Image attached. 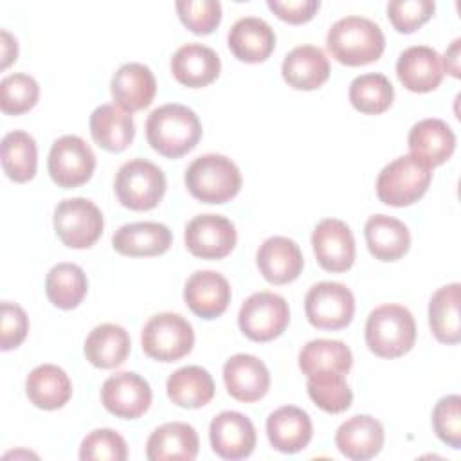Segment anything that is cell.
Instances as JSON below:
<instances>
[{"label":"cell","mask_w":461,"mask_h":461,"mask_svg":"<svg viewBox=\"0 0 461 461\" xmlns=\"http://www.w3.org/2000/svg\"><path fill=\"white\" fill-rule=\"evenodd\" d=\"M175 7L180 22L194 34H211L221 22L218 0H178Z\"/></svg>","instance_id":"obj_42"},{"label":"cell","mask_w":461,"mask_h":461,"mask_svg":"<svg viewBox=\"0 0 461 461\" xmlns=\"http://www.w3.org/2000/svg\"><path fill=\"white\" fill-rule=\"evenodd\" d=\"M16 56H18L16 40L7 31H2V68H7L9 63L16 59Z\"/></svg>","instance_id":"obj_48"},{"label":"cell","mask_w":461,"mask_h":461,"mask_svg":"<svg viewBox=\"0 0 461 461\" xmlns=\"http://www.w3.org/2000/svg\"><path fill=\"white\" fill-rule=\"evenodd\" d=\"M236 227L221 214H198L187 225L184 241L187 250L202 259H221L236 247Z\"/></svg>","instance_id":"obj_12"},{"label":"cell","mask_w":461,"mask_h":461,"mask_svg":"<svg viewBox=\"0 0 461 461\" xmlns=\"http://www.w3.org/2000/svg\"><path fill=\"white\" fill-rule=\"evenodd\" d=\"M459 45H461V40L456 38L441 59L443 68L454 77H459Z\"/></svg>","instance_id":"obj_47"},{"label":"cell","mask_w":461,"mask_h":461,"mask_svg":"<svg viewBox=\"0 0 461 461\" xmlns=\"http://www.w3.org/2000/svg\"><path fill=\"white\" fill-rule=\"evenodd\" d=\"M353 366V353L342 340L313 339L299 351V367L303 375L312 376L321 371L346 375Z\"/></svg>","instance_id":"obj_34"},{"label":"cell","mask_w":461,"mask_h":461,"mask_svg":"<svg viewBox=\"0 0 461 461\" xmlns=\"http://www.w3.org/2000/svg\"><path fill=\"white\" fill-rule=\"evenodd\" d=\"M268 9L283 22L299 25L310 22L321 7L319 0H268Z\"/></svg>","instance_id":"obj_46"},{"label":"cell","mask_w":461,"mask_h":461,"mask_svg":"<svg viewBox=\"0 0 461 461\" xmlns=\"http://www.w3.org/2000/svg\"><path fill=\"white\" fill-rule=\"evenodd\" d=\"M184 301L194 315L216 319L230 303V285L216 270H196L185 281Z\"/></svg>","instance_id":"obj_18"},{"label":"cell","mask_w":461,"mask_h":461,"mask_svg":"<svg viewBox=\"0 0 461 461\" xmlns=\"http://www.w3.org/2000/svg\"><path fill=\"white\" fill-rule=\"evenodd\" d=\"M443 63L436 49L414 45L405 49L396 61V76L400 83L418 94L432 92L443 79Z\"/></svg>","instance_id":"obj_21"},{"label":"cell","mask_w":461,"mask_h":461,"mask_svg":"<svg viewBox=\"0 0 461 461\" xmlns=\"http://www.w3.org/2000/svg\"><path fill=\"white\" fill-rule=\"evenodd\" d=\"M384 425L369 416L357 414L340 423L335 432V445L342 456L353 461H366L375 457L384 447Z\"/></svg>","instance_id":"obj_22"},{"label":"cell","mask_w":461,"mask_h":461,"mask_svg":"<svg viewBox=\"0 0 461 461\" xmlns=\"http://www.w3.org/2000/svg\"><path fill=\"white\" fill-rule=\"evenodd\" d=\"M308 322L319 330H342L355 315V297L351 290L335 281L315 283L304 297Z\"/></svg>","instance_id":"obj_10"},{"label":"cell","mask_w":461,"mask_h":461,"mask_svg":"<svg viewBox=\"0 0 461 461\" xmlns=\"http://www.w3.org/2000/svg\"><path fill=\"white\" fill-rule=\"evenodd\" d=\"M223 382L234 400L252 403L268 393L270 373L258 357L238 353L223 364Z\"/></svg>","instance_id":"obj_16"},{"label":"cell","mask_w":461,"mask_h":461,"mask_svg":"<svg viewBox=\"0 0 461 461\" xmlns=\"http://www.w3.org/2000/svg\"><path fill=\"white\" fill-rule=\"evenodd\" d=\"M90 133L97 146L119 153L133 142L135 122L117 104H101L90 115Z\"/></svg>","instance_id":"obj_31"},{"label":"cell","mask_w":461,"mask_h":461,"mask_svg":"<svg viewBox=\"0 0 461 461\" xmlns=\"http://www.w3.org/2000/svg\"><path fill=\"white\" fill-rule=\"evenodd\" d=\"M128 457V445L124 438L112 429L92 430L79 447V459L83 461H124Z\"/></svg>","instance_id":"obj_41"},{"label":"cell","mask_w":461,"mask_h":461,"mask_svg":"<svg viewBox=\"0 0 461 461\" xmlns=\"http://www.w3.org/2000/svg\"><path fill=\"white\" fill-rule=\"evenodd\" d=\"M312 247L317 263L328 272H346L355 263V238L342 220H321L312 232Z\"/></svg>","instance_id":"obj_14"},{"label":"cell","mask_w":461,"mask_h":461,"mask_svg":"<svg viewBox=\"0 0 461 461\" xmlns=\"http://www.w3.org/2000/svg\"><path fill=\"white\" fill-rule=\"evenodd\" d=\"M40 86L29 74H9L0 81V108L7 115H22L34 108Z\"/></svg>","instance_id":"obj_40"},{"label":"cell","mask_w":461,"mask_h":461,"mask_svg":"<svg viewBox=\"0 0 461 461\" xmlns=\"http://www.w3.org/2000/svg\"><path fill=\"white\" fill-rule=\"evenodd\" d=\"M256 429L252 421L238 411L216 414L209 425V441L212 452L229 461L245 459L256 447Z\"/></svg>","instance_id":"obj_15"},{"label":"cell","mask_w":461,"mask_h":461,"mask_svg":"<svg viewBox=\"0 0 461 461\" xmlns=\"http://www.w3.org/2000/svg\"><path fill=\"white\" fill-rule=\"evenodd\" d=\"M306 391L312 402L324 412L339 414L349 409L353 393L342 373L321 371L308 376Z\"/></svg>","instance_id":"obj_39"},{"label":"cell","mask_w":461,"mask_h":461,"mask_svg":"<svg viewBox=\"0 0 461 461\" xmlns=\"http://www.w3.org/2000/svg\"><path fill=\"white\" fill-rule=\"evenodd\" d=\"M371 256L378 261H396L409 252L411 232L403 221L387 214H375L364 225Z\"/></svg>","instance_id":"obj_29"},{"label":"cell","mask_w":461,"mask_h":461,"mask_svg":"<svg viewBox=\"0 0 461 461\" xmlns=\"http://www.w3.org/2000/svg\"><path fill=\"white\" fill-rule=\"evenodd\" d=\"M47 169L54 184L63 189H72L86 184L95 169V155L92 148L77 135H63L54 140Z\"/></svg>","instance_id":"obj_11"},{"label":"cell","mask_w":461,"mask_h":461,"mask_svg":"<svg viewBox=\"0 0 461 461\" xmlns=\"http://www.w3.org/2000/svg\"><path fill=\"white\" fill-rule=\"evenodd\" d=\"M227 45L240 61L261 63L276 49V32L263 18L245 16L230 27Z\"/></svg>","instance_id":"obj_26"},{"label":"cell","mask_w":461,"mask_h":461,"mask_svg":"<svg viewBox=\"0 0 461 461\" xmlns=\"http://www.w3.org/2000/svg\"><path fill=\"white\" fill-rule=\"evenodd\" d=\"M416 322L402 304L376 306L366 321V344L380 358H398L412 349Z\"/></svg>","instance_id":"obj_3"},{"label":"cell","mask_w":461,"mask_h":461,"mask_svg":"<svg viewBox=\"0 0 461 461\" xmlns=\"http://www.w3.org/2000/svg\"><path fill=\"white\" fill-rule=\"evenodd\" d=\"M202 137L198 115L178 103L155 108L146 119L148 144L167 158H180L196 148Z\"/></svg>","instance_id":"obj_1"},{"label":"cell","mask_w":461,"mask_h":461,"mask_svg":"<svg viewBox=\"0 0 461 461\" xmlns=\"http://www.w3.org/2000/svg\"><path fill=\"white\" fill-rule=\"evenodd\" d=\"M86 292L88 279L83 268L74 263L54 265L45 277V294L59 310H72L79 306Z\"/></svg>","instance_id":"obj_37"},{"label":"cell","mask_w":461,"mask_h":461,"mask_svg":"<svg viewBox=\"0 0 461 461\" xmlns=\"http://www.w3.org/2000/svg\"><path fill=\"white\" fill-rule=\"evenodd\" d=\"M4 173L18 184L29 182L36 175L38 148L32 135L23 130H13L2 139Z\"/></svg>","instance_id":"obj_36"},{"label":"cell","mask_w":461,"mask_h":461,"mask_svg":"<svg viewBox=\"0 0 461 461\" xmlns=\"http://www.w3.org/2000/svg\"><path fill=\"white\" fill-rule=\"evenodd\" d=\"M281 74L295 90H315L328 81L330 61L321 47L299 45L285 56Z\"/></svg>","instance_id":"obj_28"},{"label":"cell","mask_w":461,"mask_h":461,"mask_svg":"<svg viewBox=\"0 0 461 461\" xmlns=\"http://www.w3.org/2000/svg\"><path fill=\"white\" fill-rule=\"evenodd\" d=\"M394 99L391 81L378 72L357 76L349 85V103L355 110L367 115H378L389 110Z\"/></svg>","instance_id":"obj_38"},{"label":"cell","mask_w":461,"mask_h":461,"mask_svg":"<svg viewBox=\"0 0 461 461\" xmlns=\"http://www.w3.org/2000/svg\"><path fill=\"white\" fill-rule=\"evenodd\" d=\"M142 351L158 362H175L189 355L194 346V331L180 313L164 312L149 317L140 335Z\"/></svg>","instance_id":"obj_7"},{"label":"cell","mask_w":461,"mask_h":461,"mask_svg":"<svg viewBox=\"0 0 461 461\" xmlns=\"http://www.w3.org/2000/svg\"><path fill=\"white\" fill-rule=\"evenodd\" d=\"M432 427L436 436L452 448H461V398L448 394L438 400L432 411Z\"/></svg>","instance_id":"obj_43"},{"label":"cell","mask_w":461,"mask_h":461,"mask_svg":"<svg viewBox=\"0 0 461 461\" xmlns=\"http://www.w3.org/2000/svg\"><path fill=\"white\" fill-rule=\"evenodd\" d=\"M198 434L182 421H169L157 427L146 443L149 461H193L198 456Z\"/></svg>","instance_id":"obj_27"},{"label":"cell","mask_w":461,"mask_h":461,"mask_svg":"<svg viewBox=\"0 0 461 461\" xmlns=\"http://www.w3.org/2000/svg\"><path fill=\"white\" fill-rule=\"evenodd\" d=\"M110 92L113 103L131 113L151 104L157 94V81L149 67L131 61L117 68L110 83Z\"/></svg>","instance_id":"obj_20"},{"label":"cell","mask_w":461,"mask_h":461,"mask_svg":"<svg viewBox=\"0 0 461 461\" xmlns=\"http://www.w3.org/2000/svg\"><path fill=\"white\" fill-rule=\"evenodd\" d=\"M184 182L193 198L203 203H225L240 193L241 173L229 157L207 153L189 164Z\"/></svg>","instance_id":"obj_4"},{"label":"cell","mask_w":461,"mask_h":461,"mask_svg":"<svg viewBox=\"0 0 461 461\" xmlns=\"http://www.w3.org/2000/svg\"><path fill=\"white\" fill-rule=\"evenodd\" d=\"M171 230L158 221H135L126 223L112 236L113 249L130 258L160 256L171 247Z\"/></svg>","instance_id":"obj_25"},{"label":"cell","mask_w":461,"mask_h":461,"mask_svg":"<svg viewBox=\"0 0 461 461\" xmlns=\"http://www.w3.org/2000/svg\"><path fill=\"white\" fill-rule=\"evenodd\" d=\"M169 400L184 409H200L214 396V382L207 369L185 366L169 375L166 382Z\"/></svg>","instance_id":"obj_33"},{"label":"cell","mask_w":461,"mask_h":461,"mask_svg":"<svg viewBox=\"0 0 461 461\" xmlns=\"http://www.w3.org/2000/svg\"><path fill=\"white\" fill-rule=\"evenodd\" d=\"M25 393L34 407L56 411L70 400L72 382L61 367L54 364H41L27 375Z\"/></svg>","instance_id":"obj_30"},{"label":"cell","mask_w":461,"mask_h":461,"mask_svg":"<svg viewBox=\"0 0 461 461\" xmlns=\"http://www.w3.org/2000/svg\"><path fill=\"white\" fill-rule=\"evenodd\" d=\"M29 331V317L25 310L16 304L4 301L2 303V326H0V348L9 351L18 348Z\"/></svg>","instance_id":"obj_45"},{"label":"cell","mask_w":461,"mask_h":461,"mask_svg":"<svg viewBox=\"0 0 461 461\" xmlns=\"http://www.w3.org/2000/svg\"><path fill=\"white\" fill-rule=\"evenodd\" d=\"M113 191L126 209L149 211L166 193V175L146 158H131L117 169Z\"/></svg>","instance_id":"obj_5"},{"label":"cell","mask_w":461,"mask_h":461,"mask_svg":"<svg viewBox=\"0 0 461 461\" xmlns=\"http://www.w3.org/2000/svg\"><path fill=\"white\" fill-rule=\"evenodd\" d=\"M261 276L272 285H286L299 277L304 267L299 245L286 236L267 238L256 254Z\"/></svg>","instance_id":"obj_19"},{"label":"cell","mask_w":461,"mask_h":461,"mask_svg":"<svg viewBox=\"0 0 461 461\" xmlns=\"http://www.w3.org/2000/svg\"><path fill=\"white\" fill-rule=\"evenodd\" d=\"M221 70L220 56L207 45L185 43L171 58L173 77L187 88H203L211 85Z\"/></svg>","instance_id":"obj_23"},{"label":"cell","mask_w":461,"mask_h":461,"mask_svg":"<svg viewBox=\"0 0 461 461\" xmlns=\"http://www.w3.org/2000/svg\"><path fill=\"white\" fill-rule=\"evenodd\" d=\"M326 47L339 63L362 67L376 61L385 49V36L380 25L364 16H346L337 20L328 34Z\"/></svg>","instance_id":"obj_2"},{"label":"cell","mask_w":461,"mask_h":461,"mask_svg":"<svg viewBox=\"0 0 461 461\" xmlns=\"http://www.w3.org/2000/svg\"><path fill=\"white\" fill-rule=\"evenodd\" d=\"M131 340L128 331L119 324H99L85 340L86 360L99 369L119 367L130 355Z\"/></svg>","instance_id":"obj_32"},{"label":"cell","mask_w":461,"mask_h":461,"mask_svg":"<svg viewBox=\"0 0 461 461\" xmlns=\"http://www.w3.org/2000/svg\"><path fill=\"white\" fill-rule=\"evenodd\" d=\"M459 288V283L445 285L434 292L429 303L430 330L443 344H457L461 340Z\"/></svg>","instance_id":"obj_35"},{"label":"cell","mask_w":461,"mask_h":461,"mask_svg":"<svg viewBox=\"0 0 461 461\" xmlns=\"http://www.w3.org/2000/svg\"><path fill=\"white\" fill-rule=\"evenodd\" d=\"M267 436L276 450L295 454L312 441L313 425L306 411L295 405H285L267 418Z\"/></svg>","instance_id":"obj_24"},{"label":"cell","mask_w":461,"mask_h":461,"mask_svg":"<svg viewBox=\"0 0 461 461\" xmlns=\"http://www.w3.org/2000/svg\"><path fill=\"white\" fill-rule=\"evenodd\" d=\"M290 322V308L285 297L274 292H256L245 299L238 313L241 333L254 342L277 339Z\"/></svg>","instance_id":"obj_9"},{"label":"cell","mask_w":461,"mask_h":461,"mask_svg":"<svg viewBox=\"0 0 461 461\" xmlns=\"http://www.w3.org/2000/svg\"><path fill=\"white\" fill-rule=\"evenodd\" d=\"M151 387L148 380L133 371H121L108 376L101 385V403L122 420L140 418L151 405Z\"/></svg>","instance_id":"obj_13"},{"label":"cell","mask_w":461,"mask_h":461,"mask_svg":"<svg viewBox=\"0 0 461 461\" xmlns=\"http://www.w3.org/2000/svg\"><path fill=\"white\" fill-rule=\"evenodd\" d=\"M430 180L432 169L411 155H402L378 173L376 196L385 205L407 207L427 193Z\"/></svg>","instance_id":"obj_6"},{"label":"cell","mask_w":461,"mask_h":461,"mask_svg":"<svg viewBox=\"0 0 461 461\" xmlns=\"http://www.w3.org/2000/svg\"><path fill=\"white\" fill-rule=\"evenodd\" d=\"M409 155L429 169L447 162L456 149V133L452 128L436 117L418 121L407 137Z\"/></svg>","instance_id":"obj_17"},{"label":"cell","mask_w":461,"mask_h":461,"mask_svg":"<svg viewBox=\"0 0 461 461\" xmlns=\"http://www.w3.org/2000/svg\"><path fill=\"white\" fill-rule=\"evenodd\" d=\"M54 230L68 249H88L103 234L104 220L101 209L86 198L61 200L54 209Z\"/></svg>","instance_id":"obj_8"},{"label":"cell","mask_w":461,"mask_h":461,"mask_svg":"<svg viewBox=\"0 0 461 461\" xmlns=\"http://www.w3.org/2000/svg\"><path fill=\"white\" fill-rule=\"evenodd\" d=\"M436 11L432 0H393L387 4V18L398 32L409 34L427 23Z\"/></svg>","instance_id":"obj_44"}]
</instances>
